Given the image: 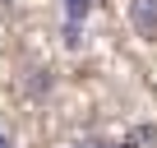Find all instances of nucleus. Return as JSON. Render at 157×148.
<instances>
[{"label": "nucleus", "mask_w": 157, "mask_h": 148, "mask_svg": "<svg viewBox=\"0 0 157 148\" xmlns=\"http://www.w3.org/2000/svg\"><path fill=\"white\" fill-rule=\"evenodd\" d=\"M129 19L143 37H157V0H134L129 5Z\"/></svg>", "instance_id": "nucleus-1"}, {"label": "nucleus", "mask_w": 157, "mask_h": 148, "mask_svg": "<svg viewBox=\"0 0 157 148\" xmlns=\"http://www.w3.org/2000/svg\"><path fill=\"white\" fill-rule=\"evenodd\" d=\"M93 10V0H65V19H69V42H78V23H83V14Z\"/></svg>", "instance_id": "nucleus-2"}, {"label": "nucleus", "mask_w": 157, "mask_h": 148, "mask_svg": "<svg viewBox=\"0 0 157 148\" xmlns=\"http://www.w3.org/2000/svg\"><path fill=\"white\" fill-rule=\"evenodd\" d=\"M0 148H14V143H10V134H0Z\"/></svg>", "instance_id": "nucleus-3"}, {"label": "nucleus", "mask_w": 157, "mask_h": 148, "mask_svg": "<svg viewBox=\"0 0 157 148\" xmlns=\"http://www.w3.org/2000/svg\"><path fill=\"white\" fill-rule=\"evenodd\" d=\"M97 148H125V143H97Z\"/></svg>", "instance_id": "nucleus-4"}]
</instances>
